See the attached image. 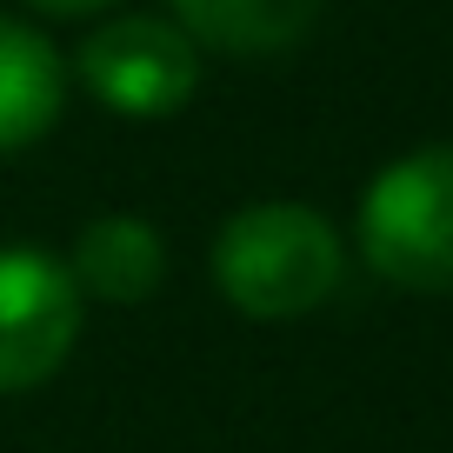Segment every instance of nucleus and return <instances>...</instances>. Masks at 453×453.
<instances>
[{
    "label": "nucleus",
    "instance_id": "obj_2",
    "mask_svg": "<svg viewBox=\"0 0 453 453\" xmlns=\"http://www.w3.org/2000/svg\"><path fill=\"white\" fill-rule=\"evenodd\" d=\"M360 254L394 287L453 294V147H420L373 173L360 200Z\"/></svg>",
    "mask_w": 453,
    "mask_h": 453
},
{
    "label": "nucleus",
    "instance_id": "obj_7",
    "mask_svg": "<svg viewBox=\"0 0 453 453\" xmlns=\"http://www.w3.org/2000/svg\"><path fill=\"white\" fill-rule=\"evenodd\" d=\"M320 20V0H173V27L220 54H287Z\"/></svg>",
    "mask_w": 453,
    "mask_h": 453
},
{
    "label": "nucleus",
    "instance_id": "obj_6",
    "mask_svg": "<svg viewBox=\"0 0 453 453\" xmlns=\"http://www.w3.org/2000/svg\"><path fill=\"white\" fill-rule=\"evenodd\" d=\"M60 100H67L60 54L27 20L0 14V154H20V147L41 141L60 120Z\"/></svg>",
    "mask_w": 453,
    "mask_h": 453
},
{
    "label": "nucleus",
    "instance_id": "obj_4",
    "mask_svg": "<svg viewBox=\"0 0 453 453\" xmlns=\"http://www.w3.org/2000/svg\"><path fill=\"white\" fill-rule=\"evenodd\" d=\"M81 340V287L41 247H0V394L41 387Z\"/></svg>",
    "mask_w": 453,
    "mask_h": 453
},
{
    "label": "nucleus",
    "instance_id": "obj_8",
    "mask_svg": "<svg viewBox=\"0 0 453 453\" xmlns=\"http://www.w3.org/2000/svg\"><path fill=\"white\" fill-rule=\"evenodd\" d=\"M27 7H41V14H100L113 0H27Z\"/></svg>",
    "mask_w": 453,
    "mask_h": 453
},
{
    "label": "nucleus",
    "instance_id": "obj_3",
    "mask_svg": "<svg viewBox=\"0 0 453 453\" xmlns=\"http://www.w3.org/2000/svg\"><path fill=\"white\" fill-rule=\"evenodd\" d=\"M87 94L100 107L127 113V120H160V113H180L200 87V54L173 20L154 14H120L107 27H94L73 54Z\"/></svg>",
    "mask_w": 453,
    "mask_h": 453
},
{
    "label": "nucleus",
    "instance_id": "obj_5",
    "mask_svg": "<svg viewBox=\"0 0 453 453\" xmlns=\"http://www.w3.org/2000/svg\"><path fill=\"white\" fill-rule=\"evenodd\" d=\"M67 273H73L81 294L107 300V307H141L167 280V241L141 213H100V220L81 226Z\"/></svg>",
    "mask_w": 453,
    "mask_h": 453
},
{
    "label": "nucleus",
    "instance_id": "obj_1",
    "mask_svg": "<svg viewBox=\"0 0 453 453\" xmlns=\"http://www.w3.org/2000/svg\"><path fill=\"white\" fill-rule=\"evenodd\" d=\"M213 280L247 320H300L340 287V234L294 200L241 207L213 241Z\"/></svg>",
    "mask_w": 453,
    "mask_h": 453
}]
</instances>
